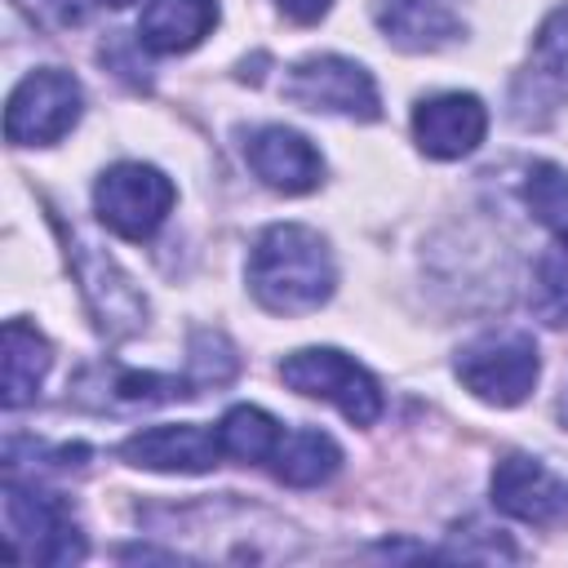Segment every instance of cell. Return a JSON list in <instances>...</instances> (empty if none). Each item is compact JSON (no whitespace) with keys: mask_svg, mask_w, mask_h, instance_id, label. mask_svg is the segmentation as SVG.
I'll return each mask as SVG.
<instances>
[{"mask_svg":"<svg viewBox=\"0 0 568 568\" xmlns=\"http://www.w3.org/2000/svg\"><path fill=\"white\" fill-rule=\"evenodd\" d=\"M178 191L173 182L151 169V164H138V160H124V164H111L98 186H93V209L98 217L124 235V240H151L160 231V222L169 217Z\"/></svg>","mask_w":568,"mask_h":568,"instance_id":"cell-6","label":"cell"},{"mask_svg":"<svg viewBox=\"0 0 568 568\" xmlns=\"http://www.w3.org/2000/svg\"><path fill=\"white\" fill-rule=\"evenodd\" d=\"M524 204L541 226H550L559 240H568V173L559 164H528L524 173Z\"/></svg>","mask_w":568,"mask_h":568,"instance_id":"cell-19","label":"cell"},{"mask_svg":"<svg viewBox=\"0 0 568 568\" xmlns=\"http://www.w3.org/2000/svg\"><path fill=\"white\" fill-rule=\"evenodd\" d=\"M537 342L519 328H506V333H484L475 337L470 346H462L457 355V377L470 395H479L484 404H497V408H510V404H524L532 395V382H537Z\"/></svg>","mask_w":568,"mask_h":568,"instance_id":"cell-3","label":"cell"},{"mask_svg":"<svg viewBox=\"0 0 568 568\" xmlns=\"http://www.w3.org/2000/svg\"><path fill=\"white\" fill-rule=\"evenodd\" d=\"M284 93L306 111H328V115H351V120H377L382 115V98H377L373 75L359 62L337 58V53L297 62L284 80Z\"/></svg>","mask_w":568,"mask_h":568,"instance_id":"cell-8","label":"cell"},{"mask_svg":"<svg viewBox=\"0 0 568 568\" xmlns=\"http://www.w3.org/2000/svg\"><path fill=\"white\" fill-rule=\"evenodd\" d=\"M564 106H568V4H559L537 27L528 62L510 84V120L524 129H541Z\"/></svg>","mask_w":568,"mask_h":568,"instance_id":"cell-5","label":"cell"},{"mask_svg":"<svg viewBox=\"0 0 568 568\" xmlns=\"http://www.w3.org/2000/svg\"><path fill=\"white\" fill-rule=\"evenodd\" d=\"M293 22H320L324 13H328V4L333 0H275Z\"/></svg>","mask_w":568,"mask_h":568,"instance_id":"cell-23","label":"cell"},{"mask_svg":"<svg viewBox=\"0 0 568 568\" xmlns=\"http://www.w3.org/2000/svg\"><path fill=\"white\" fill-rule=\"evenodd\" d=\"M80 84L71 71H58V67H40L31 71L13 93H9V106H4V133L13 146H49L58 142L62 133L75 129L80 120Z\"/></svg>","mask_w":568,"mask_h":568,"instance_id":"cell-7","label":"cell"},{"mask_svg":"<svg viewBox=\"0 0 568 568\" xmlns=\"http://www.w3.org/2000/svg\"><path fill=\"white\" fill-rule=\"evenodd\" d=\"M244 160H248V169L257 173V182H266L271 191H284V195H306V191H315L320 178H324L320 151H315L302 133H293V129H284V124H262V129H253L248 142H244Z\"/></svg>","mask_w":568,"mask_h":568,"instance_id":"cell-10","label":"cell"},{"mask_svg":"<svg viewBox=\"0 0 568 568\" xmlns=\"http://www.w3.org/2000/svg\"><path fill=\"white\" fill-rule=\"evenodd\" d=\"M488 111L475 93H435L413 111V138L430 160H462L484 142Z\"/></svg>","mask_w":568,"mask_h":568,"instance_id":"cell-11","label":"cell"},{"mask_svg":"<svg viewBox=\"0 0 568 568\" xmlns=\"http://www.w3.org/2000/svg\"><path fill=\"white\" fill-rule=\"evenodd\" d=\"M493 506L532 528L568 524V479H559L537 457L510 453L493 470Z\"/></svg>","mask_w":568,"mask_h":568,"instance_id":"cell-9","label":"cell"},{"mask_svg":"<svg viewBox=\"0 0 568 568\" xmlns=\"http://www.w3.org/2000/svg\"><path fill=\"white\" fill-rule=\"evenodd\" d=\"M337 271L328 244L311 226H271L248 253V288L275 315H306L333 297Z\"/></svg>","mask_w":568,"mask_h":568,"instance_id":"cell-1","label":"cell"},{"mask_svg":"<svg viewBox=\"0 0 568 568\" xmlns=\"http://www.w3.org/2000/svg\"><path fill=\"white\" fill-rule=\"evenodd\" d=\"M217 22V0H151L138 18V44L151 53H186Z\"/></svg>","mask_w":568,"mask_h":568,"instance_id":"cell-15","label":"cell"},{"mask_svg":"<svg viewBox=\"0 0 568 568\" xmlns=\"http://www.w3.org/2000/svg\"><path fill=\"white\" fill-rule=\"evenodd\" d=\"M280 377L284 386H293L297 395H311V399H328L342 417H351L355 426H373L382 417V390L377 382L342 351L333 346H306V351H293L284 364H280Z\"/></svg>","mask_w":568,"mask_h":568,"instance_id":"cell-4","label":"cell"},{"mask_svg":"<svg viewBox=\"0 0 568 568\" xmlns=\"http://www.w3.org/2000/svg\"><path fill=\"white\" fill-rule=\"evenodd\" d=\"M532 306L550 324H568V240H559L532 275Z\"/></svg>","mask_w":568,"mask_h":568,"instance_id":"cell-20","label":"cell"},{"mask_svg":"<svg viewBox=\"0 0 568 568\" xmlns=\"http://www.w3.org/2000/svg\"><path fill=\"white\" fill-rule=\"evenodd\" d=\"M559 417H564V422H568V395H564V404H559Z\"/></svg>","mask_w":568,"mask_h":568,"instance_id":"cell-25","label":"cell"},{"mask_svg":"<svg viewBox=\"0 0 568 568\" xmlns=\"http://www.w3.org/2000/svg\"><path fill=\"white\" fill-rule=\"evenodd\" d=\"M191 386L182 377H164V373H133V368H120L106 386V399L115 404H142V408H155V404H173V399H186Z\"/></svg>","mask_w":568,"mask_h":568,"instance_id":"cell-21","label":"cell"},{"mask_svg":"<svg viewBox=\"0 0 568 568\" xmlns=\"http://www.w3.org/2000/svg\"><path fill=\"white\" fill-rule=\"evenodd\" d=\"M120 457L142 470H169V475H204L217 466L222 444L204 426H146L120 444Z\"/></svg>","mask_w":568,"mask_h":568,"instance_id":"cell-12","label":"cell"},{"mask_svg":"<svg viewBox=\"0 0 568 568\" xmlns=\"http://www.w3.org/2000/svg\"><path fill=\"white\" fill-rule=\"evenodd\" d=\"M75 275H80V288H84V297H89V306H93V315H98V324H102V333H111V337H124V333H138L146 320V302H142V293L133 288V280L106 257V253H98L93 244H84V240H75Z\"/></svg>","mask_w":568,"mask_h":568,"instance_id":"cell-13","label":"cell"},{"mask_svg":"<svg viewBox=\"0 0 568 568\" xmlns=\"http://www.w3.org/2000/svg\"><path fill=\"white\" fill-rule=\"evenodd\" d=\"M191 364H195V373H200V382H231L235 377V351H231V342L222 337V333H195L191 337Z\"/></svg>","mask_w":568,"mask_h":568,"instance_id":"cell-22","label":"cell"},{"mask_svg":"<svg viewBox=\"0 0 568 568\" xmlns=\"http://www.w3.org/2000/svg\"><path fill=\"white\" fill-rule=\"evenodd\" d=\"M342 466V453L337 444L324 435V430H311V426H297V430H284L275 453H271V470L280 484H293V488H315V484H328Z\"/></svg>","mask_w":568,"mask_h":568,"instance_id":"cell-16","label":"cell"},{"mask_svg":"<svg viewBox=\"0 0 568 568\" xmlns=\"http://www.w3.org/2000/svg\"><path fill=\"white\" fill-rule=\"evenodd\" d=\"M4 528H9V550L18 559H36V564L84 559V537L67 501L36 484H22L18 475H9L4 484Z\"/></svg>","mask_w":568,"mask_h":568,"instance_id":"cell-2","label":"cell"},{"mask_svg":"<svg viewBox=\"0 0 568 568\" xmlns=\"http://www.w3.org/2000/svg\"><path fill=\"white\" fill-rule=\"evenodd\" d=\"M53 355H49V342L22 324V320H9L4 324V408H22L40 395V382L49 373Z\"/></svg>","mask_w":568,"mask_h":568,"instance_id":"cell-17","label":"cell"},{"mask_svg":"<svg viewBox=\"0 0 568 568\" xmlns=\"http://www.w3.org/2000/svg\"><path fill=\"white\" fill-rule=\"evenodd\" d=\"M280 435H284L280 422H275L271 413L253 408V404L231 408V413L222 417V426H217V444H222V453L235 457V462H271Z\"/></svg>","mask_w":568,"mask_h":568,"instance_id":"cell-18","label":"cell"},{"mask_svg":"<svg viewBox=\"0 0 568 568\" xmlns=\"http://www.w3.org/2000/svg\"><path fill=\"white\" fill-rule=\"evenodd\" d=\"M62 22H80L84 18V9H89V0H44Z\"/></svg>","mask_w":568,"mask_h":568,"instance_id":"cell-24","label":"cell"},{"mask_svg":"<svg viewBox=\"0 0 568 568\" xmlns=\"http://www.w3.org/2000/svg\"><path fill=\"white\" fill-rule=\"evenodd\" d=\"M368 9L382 36L408 53L444 49L466 27L462 0H368Z\"/></svg>","mask_w":568,"mask_h":568,"instance_id":"cell-14","label":"cell"},{"mask_svg":"<svg viewBox=\"0 0 568 568\" xmlns=\"http://www.w3.org/2000/svg\"><path fill=\"white\" fill-rule=\"evenodd\" d=\"M106 4H133V0H106Z\"/></svg>","mask_w":568,"mask_h":568,"instance_id":"cell-26","label":"cell"}]
</instances>
